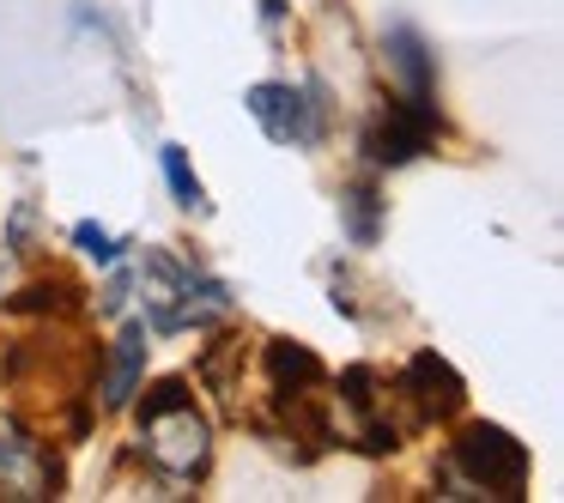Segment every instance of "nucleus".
I'll use <instances>...</instances> for the list:
<instances>
[{
    "instance_id": "obj_1",
    "label": "nucleus",
    "mask_w": 564,
    "mask_h": 503,
    "mask_svg": "<svg viewBox=\"0 0 564 503\" xmlns=\"http://www.w3.org/2000/svg\"><path fill=\"white\" fill-rule=\"evenodd\" d=\"M231 309L219 280L183 267L171 255H147V316L159 333H183V328H207Z\"/></svg>"
},
{
    "instance_id": "obj_2",
    "label": "nucleus",
    "mask_w": 564,
    "mask_h": 503,
    "mask_svg": "<svg viewBox=\"0 0 564 503\" xmlns=\"http://www.w3.org/2000/svg\"><path fill=\"white\" fill-rule=\"evenodd\" d=\"M140 437H147L152 467H164L171 479H195V473H207V461H213V425L188 401L140 413Z\"/></svg>"
},
{
    "instance_id": "obj_3",
    "label": "nucleus",
    "mask_w": 564,
    "mask_h": 503,
    "mask_svg": "<svg viewBox=\"0 0 564 503\" xmlns=\"http://www.w3.org/2000/svg\"><path fill=\"white\" fill-rule=\"evenodd\" d=\"M455 467L474 491H498V497H516L528 485V449L498 425H467L455 442Z\"/></svg>"
},
{
    "instance_id": "obj_4",
    "label": "nucleus",
    "mask_w": 564,
    "mask_h": 503,
    "mask_svg": "<svg viewBox=\"0 0 564 503\" xmlns=\"http://www.w3.org/2000/svg\"><path fill=\"white\" fill-rule=\"evenodd\" d=\"M443 134V116L431 98H401L389 103V116H382L377 128H370V158L377 164H413L419 152H431V140Z\"/></svg>"
},
{
    "instance_id": "obj_5",
    "label": "nucleus",
    "mask_w": 564,
    "mask_h": 503,
    "mask_svg": "<svg viewBox=\"0 0 564 503\" xmlns=\"http://www.w3.org/2000/svg\"><path fill=\"white\" fill-rule=\"evenodd\" d=\"M55 485H62V467L43 455V442L19 418H0V491L7 497H55Z\"/></svg>"
},
{
    "instance_id": "obj_6",
    "label": "nucleus",
    "mask_w": 564,
    "mask_h": 503,
    "mask_svg": "<svg viewBox=\"0 0 564 503\" xmlns=\"http://www.w3.org/2000/svg\"><path fill=\"white\" fill-rule=\"evenodd\" d=\"M249 116H256L273 140H285V146H310V140L322 134L316 103H304V91H292V86H256L249 91Z\"/></svg>"
},
{
    "instance_id": "obj_7",
    "label": "nucleus",
    "mask_w": 564,
    "mask_h": 503,
    "mask_svg": "<svg viewBox=\"0 0 564 503\" xmlns=\"http://www.w3.org/2000/svg\"><path fill=\"white\" fill-rule=\"evenodd\" d=\"M401 394L413 401V413L419 418H449L455 406H462V376H455L449 364H443L437 352H419L413 364L401 370Z\"/></svg>"
},
{
    "instance_id": "obj_8",
    "label": "nucleus",
    "mask_w": 564,
    "mask_h": 503,
    "mask_svg": "<svg viewBox=\"0 0 564 503\" xmlns=\"http://www.w3.org/2000/svg\"><path fill=\"white\" fill-rule=\"evenodd\" d=\"M140 376H147V321H122V333L110 346V364H104V406L122 413L140 394Z\"/></svg>"
},
{
    "instance_id": "obj_9",
    "label": "nucleus",
    "mask_w": 564,
    "mask_h": 503,
    "mask_svg": "<svg viewBox=\"0 0 564 503\" xmlns=\"http://www.w3.org/2000/svg\"><path fill=\"white\" fill-rule=\"evenodd\" d=\"M389 62H394V74H401L406 98H431L437 67H431V50H425V37H419L413 25H389Z\"/></svg>"
},
{
    "instance_id": "obj_10",
    "label": "nucleus",
    "mask_w": 564,
    "mask_h": 503,
    "mask_svg": "<svg viewBox=\"0 0 564 503\" xmlns=\"http://www.w3.org/2000/svg\"><path fill=\"white\" fill-rule=\"evenodd\" d=\"M268 376H273V389L280 394H310V389H322V358L310 352V346H297V340H273L268 346Z\"/></svg>"
},
{
    "instance_id": "obj_11",
    "label": "nucleus",
    "mask_w": 564,
    "mask_h": 503,
    "mask_svg": "<svg viewBox=\"0 0 564 503\" xmlns=\"http://www.w3.org/2000/svg\"><path fill=\"white\" fill-rule=\"evenodd\" d=\"M340 207H346V225H352V237H358V243H377V212H382L377 188H370V183H358L352 195L340 200Z\"/></svg>"
},
{
    "instance_id": "obj_12",
    "label": "nucleus",
    "mask_w": 564,
    "mask_h": 503,
    "mask_svg": "<svg viewBox=\"0 0 564 503\" xmlns=\"http://www.w3.org/2000/svg\"><path fill=\"white\" fill-rule=\"evenodd\" d=\"M164 176H171V195L183 200V207H207V195H200V176L188 171V152L183 146H164Z\"/></svg>"
},
{
    "instance_id": "obj_13",
    "label": "nucleus",
    "mask_w": 564,
    "mask_h": 503,
    "mask_svg": "<svg viewBox=\"0 0 564 503\" xmlns=\"http://www.w3.org/2000/svg\"><path fill=\"white\" fill-rule=\"evenodd\" d=\"M74 243L86 249L91 261H116V255H122V237H110L104 225H74Z\"/></svg>"
}]
</instances>
